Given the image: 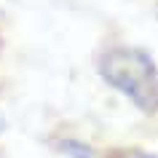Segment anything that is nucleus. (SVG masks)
I'll use <instances>...</instances> for the list:
<instances>
[{
    "instance_id": "f257e3e1",
    "label": "nucleus",
    "mask_w": 158,
    "mask_h": 158,
    "mask_svg": "<svg viewBox=\"0 0 158 158\" xmlns=\"http://www.w3.org/2000/svg\"><path fill=\"white\" fill-rule=\"evenodd\" d=\"M99 75L145 115H158V64L148 51L115 46L99 56Z\"/></svg>"
},
{
    "instance_id": "f03ea898",
    "label": "nucleus",
    "mask_w": 158,
    "mask_h": 158,
    "mask_svg": "<svg viewBox=\"0 0 158 158\" xmlns=\"http://www.w3.org/2000/svg\"><path fill=\"white\" fill-rule=\"evenodd\" d=\"M59 150H62L67 158H99V153H97L91 145H86V142H81V139H73V137H67V139L59 142Z\"/></svg>"
},
{
    "instance_id": "7ed1b4c3",
    "label": "nucleus",
    "mask_w": 158,
    "mask_h": 158,
    "mask_svg": "<svg viewBox=\"0 0 158 158\" xmlns=\"http://www.w3.org/2000/svg\"><path fill=\"white\" fill-rule=\"evenodd\" d=\"M134 158H156V156H150V153H142V150H134Z\"/></svg>"
}]
</instances>
